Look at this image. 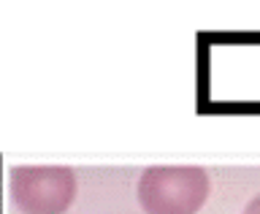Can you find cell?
<instances>
[{
	"label": "cell",
	"mask_w": 260,
	"mask_h": 214,
	"mask_svg": "<svg viewBox=\"0 0 260 214\" xmlns=\"http://www.w3.org/2000/svg\"><path fill=\"white\" fill-rule=\"evenodd\" d=\"M79 193L65 166H16L8 174V198L19 214H65Z\"/></svg>",
	"instance_id": "cell-2"
},
{
	"label": "cell",
	"mask_w": 260,
	"mask_h": 214,
	"mask_svg": "<svg viewBox=\"0 0 260 214\" xmlns=\"http://www.w3.org/2000/svg\"><path fill=\"white\" fill-rule=\"evenodd\" d=\"M241 214H260V195H255V198H252L247 206H244Z\"/></svg>",
	"instance_id": "cell-3"
},
{
	"label": "cell",
	"mask_w": 260,
	"mask_h": 214,
	"mask_svg": "<svg viewBox=\"0 0 260 214\" xmlns=\"http://www.w3.org/2000/svg\"><path fill=\"white\" fill-rule=\"evenodd\" d=\"M211 179L198 166H152L136 185L146 214H198L209 201Z\"/></svg>",
	"instance_id": "cell-1"
}]
</instances>
